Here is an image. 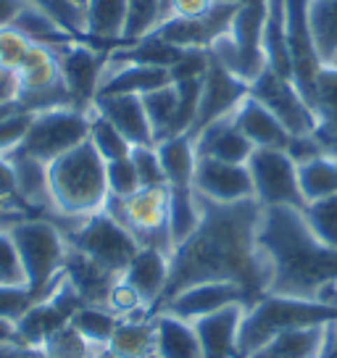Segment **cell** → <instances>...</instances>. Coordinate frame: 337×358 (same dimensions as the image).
Here are the masks:
<instances>
[{
  "label": "cell",
  "mask_w": 337,
  "mask_h": 358,
  "mask_svg": "<svg viewBox=\"0 0 337 358\" xmlns=\"http://www.w3.org/2000/svg\"><path fill=\"white\" fill-rule=\"evenodd\" d=\"M50 177V203H53V222L69 219H87L106 208L108 203V179L106 161L92 148V143H82L74 150L48 164Z\"/></svg>",
  "instance_id": "cell-3"
},
{
  "label": "cell",
  "mask_w": 337,
  "mask_h": 358,
  "mask_svg": "<svg viewBox=\"0 0 337 358\" xmlns=\"http://www.w3.org/2000/svg\"><path fill=\"white\" fill-rule=\"evenodd\" d=\"M168 268H171V256L158 250V248H140L129 266L124 268L122 280L140 295L145 308L156 311L168 285Z\"/></svg>",
  "instance_id": "cell-17"
},
{
  "label": "cell",
  "mask_w": 337,
  "mask_h": 358,
  "mask_svg": "<svg viewBox=\"0 0 337 358\" xmlns=\"http://www.w3.org/2000/svg\"><path fill=\"white\" fill-rule=\"evenodd\" d=\"M329 332H332V322L295 327V329L274 335L269 343H264L248 358H324L329 348Z\"/></svg>",
  "instance_id": "cell-21"
},
{
  "label": "cell",
  "mask_w": 337,
  "mask_h": 358,
  "mask_svg": "<svg viewBox=\"0 0 337 358\" xmlns=\"http://www.w3.org/2000/svg\"><path fill=\"white\" fill-rule=\"evenodd\" d=\"M71 3H77L79 8H85V6H87V0H71Z\"/></svg>",
  "instance_id": "cell-56"
},
{
  "label": "cell",
  "mask_w": 337,
  "mask_h": 358,
  "mask_svg": "<svg viewBox=\"0 0 337 358\" xmlns=\"http://www.w3.org/2000/svg\"><path fill=\"white\" fill-rule=\"evenodd\" d=\"M0 343H22L19 340V324L11 316H3L0 313Z\"/></svg>",
  "instance_id": "cell-52"
},
{
  "label": "cell",
  "mask_w": 337,
  "mask_h": 358,
  "mask_svg": "<svg viewBox=\"0 0 337 358\" xmlns=\"http://www.w3.org/2000/svg\"><path fill=\"white\" fill-rule=\"evenodd\" d=\"M90 143L106 164L116 161V158H127L132 153V145L127 143V137L108 119H103L101 113L95 111H90Z\"/></svg>",
  "instance_id": "cell-38"
},
{
  "label": "cell",
  "mask_w": 337,
  "mask_h": 358,
  "mask_svg": "<svg viewBox=\"0 0 337 358\" xmlns=\"http://www.w3.org/2000/svg\"><path fill=\"white\" fill-rule=\"evenodd\" d=\"M240 358H243V356H240Z\"/></svg>",
  "instance_id": "cell-59"
},
{
  "label": "cell",
  "mask_w": 337,
  "mask_h": 358,
  "mask_svg": "<svg viewBox=\"0 0 337 358\" xmlns=\"http://www.w3.org/2000/svg\"><path fill=\"white\" fill-rule=\"evenodd\" d=\"M216 3H237V6H243V3H250V0H216Z\"/></svg>",
  "instance_id": "cell-54"
},
{
  "label": "cell",
  "mask_w": 337,
  "mask_h": 358,
  "mask_svg": "<svg viewBox=\"0 0 337 358\" xmlns=\"http://www.w3.org/2000/svg\"><path fill=\"white\" fill-rule=\"evenodd\" d=\"M34 113L29 111H13L6 119H0V156H11L13 150H19L27 140V132L32 127Z\"/></svg>",
  "instance_id": "cell-46"
},
{
  "label": "cell",
  "mask_w": 337,
  "mask_h": 358,
  "mask_svg": "<svg viewBox=\"0 0 337 358\" xmlns=\"http://www.w3.org/2000/svg\"><path fill=\"white\" fill-rule=\"evenodd\" d=\"M132 164H135L137 179H140V187H168L164 166H161V158H158L156 145H137L132 148Z\"/></svg>",
  "instance_id": "cell-44"
},
{
  "label": "cell",
  "mask_w": 337,
  "mask_h": 358,
  "mask_svg": "<svg viewBox=\"0 0 337 358\" xmlns=\"http://www.w3.org/2000/svg\"><path fill=\"white\" fill-rule=\"evenodd\" d=\"M40 350H43V358H98L101 353H106L79 335L71 327V322L58 327L56 332H50Z\"/></svg>",
  "instance_id": "cell-37"
},
{
  "label": "cell",
  "mask_w": 337,
  "mask_h": 358,
  "mask_svg": "<svg viewBox=\"0 0 337 358\" xmlns=\"http://www.w3.org/2000/svg\"><path fill=\"white\" fill-rule=\"evenodd\" d=\"M106 179H108V198H129L140 190L135 164L132 158H116L106 164Z\"/></svg>",
  "instance_id": "cell-45"
},
{
  "label": "cell",
  "mask_w": 337,
  "mask_h": 358,
  "mask_svg": "<svg viewBox=\"0 0 337 358\" xmlns=\"http://www.w3.org/2000/svg\"><path fill=\"white\" fill-rule=\"evenodd\" d=\"M285 11H287V45H290L292 82L311 106L316 92V77H319L324 64L316 53L314 34H311V24H308V0H285Z\"/></svg>",
  "instance_id": "cell-12"
},
{
  "label": "cell",
  "mask_w": 337,
  "mask_h": 358,
  "mask_svg": "<svg viewBox=\"0 0 337 358\" xmlns=\"http://www.w3.org/2000/svg\"><path fill=\"white\" fill-rule=\"evenodd\" d=\"M208 50H203V48H185L182 50V56L177 58V64L168 69V74H171V82H185V79H201L206 74V69H208Z\"/></svg>",
  "instance_id": "cell-48"
},
{
  "label": "cell",
  "mask_w": 337,
  "mask_h": 358,
  "mask_svg": "<svg viewBox=\"0 0 337 358\" xmlns=\"http://www.w3.org/2000/svg\"><path fill=\"white\" fill-rule=\"evenodd\" d=\"M129 0H87L85 6V40L106 53L124 43Z\"/></svg>",
  "instance_id": "cell-22"
},
{
  "label": "cell",
  "mask_w": 337,
  "mask_h": 358,
  "mask_svg": "<svg viewBox=\"0 0 337 358\" xmlns=\"http://www.w3.org/2000/svg\"><path fill=\"white\" fill-rule=\"evenodd\" d=\"M27 6V0H0V29L11 27V22L16 19V13Z\"/></svg>",
  "instance_id": "cell-51"
},
{
  "label": "cell",
  "mask_w": 337,
  "mask_h": 358,
  "mask_svg": "<svg viewBox=\"0 0 337 358\" xmlns=\"http://www.w3.org/2000/svg\"><path fill=\"white\" fill-rule=\"evenodd\" d=\"M171 85L168 69L161 66H137V64H106L98 98L103 95H145L153 90Z\"/></svg>",
  "instance_id": "cell-24"
},
{
  "label": "cell",
  "mask_w": 337,
  "mask_h": 358,
  "mask_svg": "<svg viewBox=\"0 0 337 358\" xmlns=\"http://www.w3.org/2000/svg\"><path fill=\"white\" fill-rule=\"evenodd\" d=\"M235 124L240 127V132L245 134L253 143V148H277V150H287L292 134L282 127V122L274 113L259 103L250 92L245 95V101L235 108Z\"/></svg>",
  "instance_id": "cell-23"
},
{
  "label": "cell",
  "mask_w": 337,
  "mask_h": 358,
  "mask_svg": "<svg viewBox=\"0 0 337 358\" xmlns=\"http://www.w3.org/2000/svg\"><path fill=\"white\" fill-rule=\"evenodd\" d=\"M0 290H29L19 248L6 227H0Z\"/></svg>",
  "instance_id": "cell-42"
},
{
  "label": "cell",
  "mask_w": 337,
  "mask_h": 358,
  "mask_svg": "<svg viewBox=\"0 0 337 358\" xmlns=\"http://www.w3.org/2000/svg\"><path fill=\"white\" fill-rule=\"evenodd\" d=\"M201 208L198 229L171 250L168 285L161 303L198 282H235L256 303L266 295V266L259 250L261 203L256 198L240 203L201 198Z\"/></svg>",
  "instance_id": "cell-1"
},
{
  "label": "cell",
  "mask_w": 337,
  "mask_h": 358,
  "mask_svg": "<svg viewBox=\"0 0 337 358\" xmlns=\"http://www.w3.org/2000/svg\"><path fill=\"white\" fill-rule=\"evenodd\" d=\"M0 358H43V350L24 343H0Z\"/></svg>",
  "instance_id": "cell-50"
},
{
  "label": "cell",
  "mask_w": 337,
  "mask_h": 358,
  "mask_svg": "<svg viewBox=\"0 0 337 358\" xmlns=\"http://www.w3.org/2000/svg\"><path fill=\"white\" fill-rule=\"evenodd\" d=\"M13 177H16V190L29 211L34 216H48L53 211L50 203V177H48V164L40 158L29 156L24 150H13L11 156Z\"/></svg>",
  "instance_id": "cell-25"
},
{
  "label": "cell",
  "mask_w": 337,
  "mask_h": 358,
  "mask_svg": "<svg viewBox=\"0 0 337 358\" xmlns=\"http://www.w3.org/2000/svg\"><path fill=\"white\" fill-rule=\"evenodd\" d=\"M259 250L266 266V292L316 301L337 280V250L319 243L303 208H261Z\"/></svg>",
  "instance_id": "cell-2"
},
{
  "label": "cell",
  "mask_w": 337,
  "mask_h": 358,
  "mask_svg": "<svg viewBox=\"0 0 337 358\" xmlns=\"http://www.w3.org/2000/svg\"><path fill=\"white\" fill-rule=\"evenodd\" d=\"M324 358H337V350H327Z\"/></svg>",
  "instance_id": "cell-55"
},
{
  "label": "cell",
  "mask_w": 337,
  "mask_h": 358,
  "mask_svg": "<svg viewBox=\"0 0 337 358\" xmlns=\"http://www.w3.org/2000/svg\"><path fill=\"white\" fill-rule=\"evenodd\" d=\"M19 98V77L13 71L0 69V106H11Z\"/></svg>",
  "instance_id": "cell-49"
},
{
  "label": "cell",
  "mask_w": 337,
  "mask_h": 358,
  "mask_svg": "<svg viewBox=\"0 0 337 358\" xmlns=\"http://www.w3.org/2000/svg\"><path fill=\"white\" fill-rule=\"evenodd\" d=\"M314 113L319 124L337 129V66L324 64L319 77H316V92H314Z\"/></svg>",
  "instance_id": "cell-40"
},
{
  "label": "cell",
  "mask_w": 337,
  "mask_h": 358,
  "mask_svg": "<svg viewBox=\"0 0 337 358\" xmlns=\"http://www.w3.org/2000/svg\"><path fill=\"white\" fill-rule=\"evenodd\" d=\"M327 350H337V322H332V332H329V348Z\"/></svg>",
  "instance_id": "cell-53"
},
{
  "label": "cell",
  "mask_w": 337,
  "mask_h": 358,
  "mask_svg": "<svg viewBox=\"0 0 337 358\" xmlns=\"http://www.w3.org/2000/svg\"><path fill=\"white\" fill-rule=\"evenodd\" d=\"M61 232L66 235V243L74 250L85 253L116 277H122L124 268L129 266V261L140 250L137 240L129 235V229L122 227L108 211H98L87 219L64 224Z\"/></svg>",
  "instance_id": "cell-6"
},
{
  "label": "cell",
  "mask_w": 337,
  "mask_h": 358,
  "mask_svg": "<svg viewBox=\"0 0 337 358\" xmlns=\"http://www.w3.org/2000/svg\"><path fill=\"white\" fill-rule=\"evenodd\" d=\"M156 150L168 187H192V177H195V166H198V150H195L192 137L187 134L166 137V140L156 143Z\"/></svg>",
  "instance_id": "cell-29"
},
{
  "label": "cell",
  "mask_w": 337,
  "mask_h": 358,
  "mask_svg": "<svg viewBox=\"0 0 337 358\" xmlns=\"http://www.w3.org/2000/svg\"><path fill=\"white\" fill-rule=\"evenodd\" d=\"M308 24L322 64L337 58V0H308Z\"/></svg>",
  "instance_id": "cell-33"
},
{
  "label": "cell",
  "mask_w": 337,
  "mask_h": 358,
  "mask_svg": "<svg viewBox=\"0 0 337 358\" xmlns=\"http://www.w3.org/2000/svg\"><path fill=\"white\" fill-rule=\"evenodd\" d=\"M161 6H164V0H129L124 43H137L153 32L161 24Z\"/></svg>",
  "instance_id": "cell-41"
},
{
  "label": "cell",
  "mask_w": 337,
  "mask_h": 358,
  "mask_svg": "<svg viewBox=\"0 0 337 358\" xmlns=\"http://www.w3.org/2000/svg\"><path fill=\"white\" fill-rule=\"evenodd\" d=\"M116 324H119V316H116L111 308H106L103 303H87V306H82V308L71 316V327H74L87 343H92V345L101 348V350L108 348Z\"/></svg>",
  "instance_id": "cell-35"
},
{
  "label": "cell",
  "mask_w": 337,
  "mask_h": 358,
  "mask_svg": "<svg viewBox=\"0 0 337 358\" xmlns=\"http://www.w3.org/2000/svg\"><path fill=\"white\" fill-rule=\"evenodd\" d=\"M185 48L168 45L164 40H158L153 34H148L137 43H122L119 48H113L108 53L111 64H137V66H161L171 69L177 64V58L182 56Z\"/></svg>",
  "instance_id": "cell-30"
},
{
  "label": "cell",
  "mask_w": 337,
  "mask_h": 358,
  "mask_svg": "<svg viewBox=\"0 0 337 358\" xmlns=\"http://www.w3.org/2000/svg\"><path fill=\"white\" fill-rule=\"evenodd\" d=\"M92 111V108H90ZM90 111L85 108H53V111L34 113L32 127L19 150L40 161H56L64 153L90 140Z\"/></svg>",
  "instance_id": "cell-8"
},
{
  "label": "cell",
  "mask_w": 337,
  "mask_h": 358,
  "mask_svg": "<svg viewBox=\"0 0 337 358\" xmlns=\"http://www.w3.org/2000/svg\"><path fill=\"white\" fill-rule=\"evenodd\" d=\"M192 190L214 203H240L256 198L248 164H227V161L203 156H198Z\"/></svg>",
  "instance_id": "cell-15"
},
{
  "label": "cell",
  "mask_w": 337,
  "mask_h": 358,
  "mask_svg": "<svg viewBox=\"0 0 337 358\" xmlns=\"http://www.w3.org/2000/svg\"><path fill=\"white\" fill-rule=\"evenodd\" d=\"M106 350L111 353V358H153L156 353L153 311L119 319Z\"/></svg>",
  "instance_id": "cell-27"
},
{
  "label": "cell",
  "mask_w": 337,
  "mask_h": 358,
  "mask_svg": "<svg viewBox=\"0 0 337 358\" xmlns=\"http://www.w3.org/2000/svg\"><path fill=\"white\" fill-rule=\"evenodd\" d=\"M303 216L319 243L337 250V195L311 201L303 206Z\"/></svg>",
  "instance_id": "cell-39"
},
{
  "label": "cell",
  "mask_w": 337,
  "mask_h": 358,
  "mask_svg": "<svg viewBox=\"0 0 337 358\" xmlns=\"http://www.w3.org/2000/svg\"><path fill=\"white\" fill-rule=\"evenodd\" d=\"M11 29L16 32H22L29 43L34 45H43V48H58V45H69V43H77V37L74 34H69L61 24L53 19V16H48L45 11H40V8H34V6H24L22 11L16 13V19L11 22ZM82 43V40H79Z\"/></svg>",
  "instance_id": "cell-32"
},
{
  "label": "cell",
  "mask_w": 337,
  "mask_h": 358,
  "mask_svg": "<svg viewBox=\"0 0 337 358\" xmlns=\"http://www.w3.org/2000/svg\"><path fill=\"white\" fill-rule=\"evenodd\" d=\"M61 69V77L66 82L71 98L77 103V108L90 111L95 98H98V87H101L103 71L108 64V53L95 48L90 43H69L53 48Z\"/></svg>",
  "instance_id": "cell-11"
},
{
  "label": "cell",
  "mask_w": 337,
  "mask_h": 358,
  "mask_svg": "<svg viewBox=\"0 0 337 358\" xmlns=\"http://www.w3.org/2000/svg\"><path fill=\"white\" fill-rule=\"evenodd\" d=\"M211 56V53H208ZM250 92V85L243 82L240 77H235L232 71H227L219 61H208V69L203 74V87H201V101H198V113L192 129L187 132V137L201 134L208 124L224 119L229 113H235V108L245 101V95Z\"/></svg>",
  "instance_id": "cell-13"
},
{
  "label": "cell",
  "mask_w": 337,
  "mask_h": 358,
  "mask_svg": "<svg viewBox=\"0 0 337 358\" xmlns=\"http://www.w3.org/2000/svg\"><path fill=\"white\" fill-rule=\"evenodd\" d=\"M237 303L240 306L253 303L245 287H240L235 282H198V285H190L182 292H177L166 303H161L156 311H168L185 322H195V319H203L208 313H216L227 306H237Z\"/></svg>",
  "instance_id": "cell-14"
},
{
  "label": "cell",
  "mask_w": 337,
  "mask_h": 358,
  "mask_svg": "<svg viewBox=\"0 0 337 358\" xmlns=\"http://www.w3.org/2000/svg\"><path fill=\"white\" fill-rule=\"evenodd\" d=\"M143 106H145L148 122H150V129H153V140L161 143L171 137V127H174V119H177V108H180V90L177 85H164V87L153 90V92H145L143 95Z\"/></svg>",
  "instance_id": "cell-34"
},
{
  "label": "cell",
  "mask_w": 337,
  "mask_h": 358,
  "mask_svg": "<svg viewBox=\"0 0 337 358\" xmlns=\"http://www.w3.org/2000/svg\"><path fill=\"white\" fill-rule=\"evenodd\" d=\"M332 66H337V58H335V61H332Z\"/></svg>",
  "instance_id": "cell-58"
},
{
  "label": "cell",
  "mask_w": 337,
  "mask_h": 358,
  "mask_svg": "<svg viewBox=\"0 0 337 358\" xmlns=\"http://www.w3.org/2000/svg\"><path fill=\"white\" fill-rule=\"evenodd\" d=\"M98 358H111V353H108V350H106V353H101V356Z\"/></svg>",
  "instance_id": "cell-57"
},
{
  "label": "cell",
  "mask_w": 337,
  "mask_h": 358,
  "mask_svg": "<svg viewBox=\"0 0 337 358\" xmlns=\"http://www.w3.org/2000/svg\"><path fill=\"white\" fill-rule=\"evenodd\" d=\"M129 229L140 248H158L171 256L168 240V187H140L129 198H108L106 208Z\"/></svg>",
  "instance_id": "cell-7"
},
{
  "label": "cell",
  "mask_w": 337,
  "mask_h": 358,
  "mask_svg": "<svg viewBox=\"0 0 337 358\" xmlns=\"http://www.w3.org/2000/svg\"><path fill=\"white\" fill-rule=\"evenodd\" d=\"M248 306H227L222 311L195 319L203 358H240V324Z\"/></svg>",
  "instance_id": "cell-18"
},
{
  "label": "cell",
  "mask_w": 337,
  "mask_h": 358,
  "mask_svg": "<svg viewBox=\"0 0 337 358\" xmlns=\"http://www.w3.org/2000/svg\"><path fill=\"white\" fill-rule=\"evenodd\" d=\"M92 111L108 119L132 148L156 145L145 106H143V95H103V98H95Z\"/></svg>",
  "instance_id": "cell-19"
},
{
  "label": "cell",
  "mask_w": 337,
  "mask_h": 358,
  "mask_svg": "<svg viewBox=\"0 0 337 358\" xmlns=\"http://www.w3.org/2000/svg\"><path fill=\"white\" fill-rule=\"evenodd\" d=\"M248 171L253 179V192L261 208H271V206L303 208L306 206L301 179H298V164L287 156V150L256 148L253 156L248 158Z\"/></svg>",
  "instance_id": "cell-9"
},
{
  "label": "cell",
  "mask_w": 337,
  "mask_h": 358,
  "mask_svg": "<svg viewBox=\"0 0 337 358\" xmlns=\"http://www.w3.org/2000/svg\"><path fill=\"white\" fill-rule=\"evenodd\" d=\"M298 179H301V192L306 203L332 198L337 195V158L319 156L308 164H301Z\"/></svg>",
  "instance_id": "cell-36"
},
{
  "label": "cell",
  "mask_w": 337,
  "mask_h": 358,
  "mask_svg": "<svg viewBox=\"0 0 337 358\" xmlns=\"http://www.w3.org/2000/svg\"><path fill=\"white\" fill-rule=\"evenodd\" d=\"M235 13L237 3H214L203 16L168 19L150 34L168 45H177V48H203V50H208V45L214 43L216 37L229 32Z\"/></svg>",
  "instance_id": "cell-16"
},
{
  "label": "cell",
  "mask_w": 337,
  "mask_h": 358,
  "mask_svg": "<svg viewBox=\"0 0 337 358\" xmlns=\"http://www.w3.org/2000/svg\"><path fill=\"white\" fill-rule=\"evenodd\" d=\"M156 353L153 358H203V348L192 322L168 311H153Z\"/></svg>",
  "instance_id": "cell-26"
},
{
  "label": "cell",
  "mask_w": 337,
  "mask_h": 358,
  "mask_svg": "<svg viewBox=\"0 0 337 358\" xmlns=\"http://www.w3.org/2000/svg\"><path fill=\"white\" fill-rule=\"evenodd\" d=\"M192 143H195L198 156L227 161V164H248V158L253 156V150H256L253 143L240 132L232 113L219 119V122L208 124L201 134L192 137Z\"/></svg>",
  "instance_id": "cell-20"
},
{
  "label": "cell",
  "mask_w": 337,
  "mask_h": 358,
  "mask_svg": "<svg viewBox=\"0 0 337 358\" xmlns=\"http://www.w3.org/2000/svg\"><path fill=\"white\" fill-rule=\"evenodd\" d=\"M32 45L22 32H16L11 27H3L0 29V69L6 71H19V66L24 64V58L29 56Z\"/></svg>",
  "instance_id": "cell-47"
},
{
  "label": "cell",
  "mask_w": 337,
  "mask_h": 358,
  "mask_svg": "<svg viewBox=\"0 0 337 358\" xmlns=\"http://www.w3.org/2000/svg\"><path fill=\"white\" fill-rule=\"evenodd\" d=\"M329 322H337V308L332 306L266 292L256 303H250L243 313L240 356L248 358L250 353H256L264 343H269L271 337L280 332H287L295 327L329 324Z\"/></svg>",
  "instance_id": "cell-4"
},
{
  "label": "cell",
  "mask_w": 337,
  "mask_h": 358,
  "mask_svg": "<svg viewBox=\"0 0 337 358\" xmlns=\"http://www.w3.org/2000/svg\"><path fill=\"white\" fill-rule=\"evenodd\" d=\"M11 232L13 243L19 248L24 271H27V287L37 303L64 274L69 243L53 219L48 216H27L6 227Z\"/></svg>",
  "instance_id": "cell-5"
},
{
  "label": "cell",
  "mask_w": 337,
  "mask_h": 358,
  "mask_svg": "<svg viewBox=\"0 0 337 358\" xmlns=\"http://www.w3.org/2000/svg\"><path fill=\"white\" fill-rule=\"evenodd\" d=\"M203 219L201 198L192 187H168V240L171 250L198 229Z\"/></svg>",
  "instance_id": "cell-31"
},
{
  "label": "cell",
  "mask_w": 337,
  "mask_h": 358,
  "mask_svg": "<svg viewBox=\"0 0 337 358\" xmlns=\"http://www.w3.org/2000/svg\"><path fill=\"white\" fill-rule=\"evenodd\" d=\"M264 56L266 69L280 77L292 79L290 45H287V11L285 0H266V24H264Z\"/></svg>",
  "instance_id": "cell-28"
},
{
  "label": "cell",
  "mask_w": 337,
  "mask_h": 358,
  "mask_svg": "<svg viewBox=\"0 0 337 358\" xmlns=\"http://www.w3.org/2000/svg\"><path fill=\"white\" fill-rule=\"evenodd\" d=\"M27 3L45 11L48 16H53L69 34L87 43L85 40V8H79L77 3H71V0H27Z\"/></svg>",
  "instance_id": "cell-43"
},
{
  "label": "cell",
  "mask_w": 337,
  "mask_h": 358,
  "mask_svg": "<svg viewBox=\"0 0 337 358\" xmlns=\"http://www.w3.org/2000/svg\"><path fill=\"white\" fill-rule=\"evenodd\" d=\"M250 95L259 103H264L292 137L314 134L319 119L292 79L280 77L271 69H264L261 77L250 85Z\"/></svg>",
  "instance_id": "cell-10"
}]
</instances>
